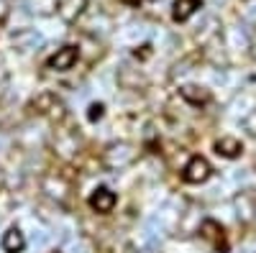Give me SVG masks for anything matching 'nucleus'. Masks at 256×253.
<instances>
[{
	"label": "nucleus",
	"instance_id": "5",
	"mask_svg": "<svg viewBox=\"0 0 256 253\" xmlns=\"http://www.w3.org/2000/svg\"><path fill=\"white\" fill-rule=\"evenodd\" d=\"M202 238H208L212 243V248L226 253L228 251V243H226V236H223V228L216 223V220H205L202 223Z\"/></svg>",
	"mask_w": 256,
	"mask_h": 253
},
{
	"label": "nucleus",
	"instance_id": "9",
	"mask_svg": "<svg viewBox=\"0 0 256 253\" xmlns=\"http://www.w3.org/2000/svg\"><path fill=\"white\" fill-rule=\"evenodd\" d=\"M200 5H202L200 0H177V3H174V10H172V18L177 20V23H182V20H187Z\"/></svg>",
	"mask_w": 256,
	"mask_h": 253
},
{
	"label": "nucleus",
	"instance_id": "2",
	"mask_svg": "<svg viewBox=\"0 0 256 253\" xmlns=\"http://www.w3.org/2000/svg\"><path fill=\"white\" fill-rule=\"evenodd\" d=\"M34 108H36V113L49 115L52 120H62V118H64V105L56 100L54 92H41V95L34 100Z\"/></svg>",
	"mask_w": 256,
	"mask_h": 253
},
{
	"label": "nucleus",
	"instance_id": "11",
	"mask_svg": "<svg viewBox=\"0 0 256 253\" xmlns=\"http://www.w3.org/2000/svg\"><path fill=\"white\" fill-rule=\"evenodd\" d=\"M102 113H105V105H102V102H92V105H90V110H88V118L95 123V120L102 118Z\"/></svg>",
	"mask_w": 256,
	"mask_h": 253
},
{
	"label": "nucleus",
	"instance_id": "4",
	"mask_svg": "<svg viewBox=\"0 0 256 253\" xmlns=\"http://www.w3.org/2000/svg\"><path fill=\"white\" fill-rule=\"evenodd\" d=\"M116 202H118V197H116V192H110L108 187H98L95 192L90 195V207L95 210V213H100V215L113 213Z\"/></svg>",
	"mask_w": 256,
	"mask_h": 253
},
{
	"label": "nucleus",
	"instance_id": "12",
	"mask_svg": "<svg viewBox=\"0 0 256 253\" xmlns=\"http://www.w3.org/2000/svg\"><path fill=\"white\" fill-rule=\"evenodd\" d=\"M123 3H128V5H138V0H123Z\"/></svg>",
	"mask_w": 256,
	"mask_h": 253
},
{
	"label": "nucleus",
	"instance_id": "6",
	"mask_svg": "<svg viewBox=\"0 0 256 253\" xmlns=\"http://www.w3.org/2000/svg\"><path fill=\"white\" fill-rule=\"evenodd\" d=\"M216 151H218L220 156H226V159H236V156L244 151V143H241L238 138L226 136V138H218V141H216Z\"/></svg>",
	"mask_w": 256,
	"mask_h": 253
},
{
	"label": "nucleus",
	"instance_id": "7",
	"mask_svg": "<svg viewBox=\"0 0 256 253\" xmlns=\"http://www.w3.org/2000/svg\"><path fill=\"white\" fill-rule=\"evenodd\" d=\"M26 248V238H24V233H20L18 228H10L8 233L3 236V251L6 253H20Z\"/></svg>",
	"mask_w": 256,
	"mask_h": 253
},
{
	"label": "nucleus",
	"instance_id": "3",
	"mask_svg": "<svg viewBox=\"0 0 256 253\" xmlns=\"http://www.w3.org/2000/svg\"><path fill=\"white\" fill-rule=\"evenodd\" d=\"M77 59H80L77 46H62V49H56V54L49 59V69H54V72H67V69H72V67L77 64Z\"/></svg>",
	"mask_w": 256,
	"mask_h": 253
},
{
	"label": "nucleus",
	"instance_id": "10",
	"mask_svg": "<svg viewBox=\"0 0 256 253\" xmlns=\"http://www.w3.org/2000/svg\"><path fill=\"white\" fill-rule=\"evenodd\" d=\"M82 5H84V0H64L59 5V15L72 23V20H77V15L82 13Z\"/></svg>",
	"mask_w": 256,
	"mask_h": 253
},
{
	"label": "nucleus",
	"instance_id": "1",
	"mask_svg": "<svg viewBox=\"0 0 256 253\" xmlns=\"http://www.w3.org/2000/svg\"><path fill=\"white\" fill-rule=\"evenodd\" d=\"M210 164H208V159H202V156H192L190 161H187V166L182 169V179L184 182H190V184H200V182H205L208 177H210Z\"/></svg>",
	"mask_w": 256,
	"mask_h": 253
},
{
	"label": "nucleus",
	"instance_id": "8",
	"mask_svg": "<svg viewBox=\"0 0 256 253\" xmlns=\"http://www.w3.org/2000/svg\"><path fill=\"white\" fill-rule=\"evenodd\" d=\"M180 95H182L190 105H205V102L210 100V92L202 90V87H198V84H184V87L180 90Z\"/></svg>",
	"mask_w": 256,
	"mask_h": 253
}]
</instances>
